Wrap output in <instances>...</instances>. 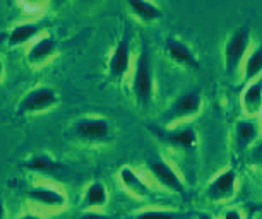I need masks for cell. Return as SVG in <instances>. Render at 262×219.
I'll list each match as a JSON object with an SVG mask.
<instances>
[{
    "label": "cell",
    "instance_id": "603a6c76",
    "mask_svg": "<svg viewBox=\"0 0 262 219\" xmlns=\"http://www.w3.org/2000/svg\"><path fill=\"white\" fill-rule=\"evenodd\" d=\"M223 219H244V216H242V212L238 209H228V211L223 214Z\"/></svg>",
    "mask_w": 262,
    "mask_h": 219
},
{
    "label": "cell",
    "instance_id": "5bb4252c",
    "mask_svg": "<svg viewBox=\"0 0 262 219\" xmlns=\"http://www.w3.org/2000/svg\"><path fill=\"white\" fill-rule=\"evenodd\" d=\"M240 104L249 118H257L262 112V79L252 81L245 86L240 96Z\"/></svg>",
    "mask_w": 262,
    "mask_h": 219
},
{
    "label": "cell",
    "instance_id": "e0dca14e",
    "mask_svg": "<svg viewBox=\"0 0 262 219\" xmlns=\"http://www.w3.org/2000/svg\"><path fill=\"white\" fill-rule=\"evenodd\" d=\"M260 136L259 123L254 118H245V120L236 122L235 125V146L238 151H245L254 144Z\"/></svg>",
    "mask_w": 262,
    "mask_h": 219
},
{
    "label": "cell",
    "instance_id": "ffe728a7",
    "mask_svg": "<svg viewBox=\"0 0 262 219\" xmlns=\"http://www.w3.org/2000/svg\"><path fill=\"white\" fill-rule=\"evenodd\" d=\"M260 74H262V43L257 45V47L252 50V53L245 58L242 81L245 84H249L252 81H255Z\"/></svg>",
    "mask_w": 262,
    "mask_h": 219
},
{
    "label": "cell",
    "instance_id": "3957f363",
    "mask_svg": "<svg viewBox=\"0 0 262 219\" xmlns=\"http://www.w3.org/2000/svg\"><path fill=\"white\" fill-rule=\"evenodd\" d=\"M252 31L250 28L244 24V26L235 28L226 38L223 47V72L226 77H233L242 65V62L247 58L250 48Z\"/></svg>",
    "mask_w": 262,
    "mask_h": 219
},
{
    "label": "cell",
    "instance_id": "484cf974",
    "mask_svg": "<svg viewBox=\"0 0 262 219\" xmlns=\"http://www.w3.org/2000/svg\"><path fill=\"white\" fill-rule=\"evenodd\" d=\"M4 72H6V69H4V62H2V58H0V81L4 79Z\"/></svg>",
    "mask_w": 262,
    "mask_h": 219
},
{
    "label": "cell",
    "instance_id": "5b68a950",
    "mask_svg": "<svg viewBox=\"0 0 262 219\" xmlns=\"http://www.w3.org/2000/svg\"><path fill=\"white\" fill-rule=\"evenodd\" d=\"M60 101L57 89L52 86H36L24 94L21 101L17 103L16 113L17 117H29V115H38V113L48 112L53 106H57Z\"/></svg>",
    "mask_w": 262,
    "mask_h": 219
},
{
    "label": "cell",
    "instance_id": "7402d4cb",
    "mask_svg": "<svg viewBox=\"0 0 262 219\" xmlns=\"http://www.w3.org/2000/svg\"><path fill=\"white\" fill-rule=\"evenodd\" d=\"M79 219H117L113 216H108V214H103L100 211H84Z\"/></svg>",
    "mask_w": 262,
    "mask_h": 219
},
{
    "label": "cell",
    "instance_id": "ac0fdd59",
    "mask_svg": "<svg viewBox=\"0 0 262 219\" xmlns=\"http://www.w3.org/2000/svg\"><path fill=\"white\" fill-rule=\"evenodd\" d=\"M127 7L137 21H141L144 24L158 23L163 17L160 6H156L155 2H147V0H130V2L127 4Z\"/></svg>",
    "mask_w": 262,
    "mask_h": 219
},
{
    "label": "cell",
    "instance_id": "9c48e42d",
    "mask_svg": "<svg viewBox=\"0 0 262 219\" xmlns=\"http://www.w3.org/2000/svg\"><path fill=\"white\" fill-rule=\"evenodd\" d=\"M26 199L36 206L48 209V211H58L67 207V195L62 188L53 185H36L26 192Z\"/></svg>",
    "mask_w": 262,
    "mask_h": 219
},
{
    "label": "cell",
    "instance_id": "d4e9b609",
    "mask_svg": "<svg viewBox=\"0 0 262 219\" xmlns=\"http://www.w3.org/2000/svg\"><path fill=\"white\" fill-rule=\"evenodd\" d=\"M6 217V206H4V202L0 201V219Z\"/></svg>",
    "mask_w": 262,
    "mask_h": 219
},
{
    "label": "cell",
    "instance_id": "cb8c5ba5",
    "mask_svg": "<svg viewBox=\"0 0 262 219\" xmlns=\"http://www.w3.org/2000/svg\"><path fill=\"white\" fill-rule=\"evenodd\" d=\"M19 219H41V217L36 216V214H24V216H21Z\"/></svg>",
    "mask_w": 262,
    "mask_h": 219
},
{
    "label": "cell",
    "instance_id": "ba28073f",
    "mask_svg": "<svg viewBox=\"0 0 262 219\" xmlns=\"http://www.w3.org/2000/svg\"><path fill=\"white\" fill-rule=\"evenodd\" d=\"M146 168L149 171V175L160 183V187H163L168 192L173 193H185V183L180 178V175L177 173L173 168L168 164L165 159L155 158L149 159L146 163Z\"/></svg>",
    "mask_w": 262,
    "mask_h": 219
},
{
    "label": "cell",
    "instance_id": "9a60e30c",
    "mask_svg": "<svg viewBox=\"0 0 262 219\" xmlns=\"http://www.w3.org/2000/svg\"><path fill=\"white\" fill-rule=\"evenodd\" d=\"M110 201V192L108 187L100 180H93L88 183L82 193V206L86 211H98L103 209Z\"/></svg>",
    "mask_w": 262,
    "mask_h": 219
},
{
    "label": "cell",
    "instance_id": "d6986e66",
    "mask_svg": "<svg viewBox=\"0 0 262 219\" xmlns=\"http://www.w3.org/2000/svg\"><path fill=\"white\" fill-rule=\"evenodd\" d=\"M23 168H26L29 171H36V173H57L58 170H62L63 164L60 161H57L55 158H52L50 154H34L33 158H29L28 161L21 163Z\"/></svg>",
    "mask_w": 262,
    "mask_h": 219
},
{
    "label": "cell",
    "instance_id": "4fadbf2b",
    "mask_svg": "<svg viewBox=\"0 0 262 219\" xmlns=\"http://www.w3.org/2000/svg\"><path fill=\"white\" fill-rule=\"evenodd\" d=\"M43 26L38 23H19L12 26L6 34V43L9 47H23L33 39L41 36Z\"/></svg>",
    "mask_w": 262,
    "mask_h": 219
},
{
    "label": "cell",
    "instance_id": "7c38bea8",
    "mask_svg": "<svg viewBox=\"0 0 262 219\" xmlns=\"http://www.w3.org/2000/svg\"><path fill=\"white\" fill-rule=\"evenodd\" d=\"M165 53L171 58L175 63H179L180 67L189 69V71H199L201 62L197 58L189 45L175 36H166L165 39Z\"/></svg>",
    "mask_w": 262,
    "mask_h": 219
},
{
    "label": "cell",
    "instance_id": "7a4b0ae2",
    "mask_svg": "<svg viewBox=\"0 0 262 219\" xmlns=\"http://www.w3.org/2000/svg\"><path fill=\"white\" fill-rule=\"evenodd\" d=\"M202 104H204V99H202L201 89L199 87L189 89V91L179 94L170 103V106L161 113L160 125L166 128L182 125L184 122L199 115L202 112Z\"/></svg>",
    "mask_w": 262,
    "mask_h": 219
},
{
    "label": "cell",
    "instance_id": "44dd1931",
    "mask_svg": "<svg viewBox=\"0 0 262 219\" xmlns=\"http://www.w3.org/2000/svg\"><path fill=\"white\" fill-rule=\"evenodd\" d=\"M187 214L179 211H168V209H144L137 212L134 219H185Z\"/></svg>",
    "mask_w": 262,
    "mask_h": 219
},
{
    "label": "cell",
    "instance_id": "52a82bcc",
    "mask_svg": "<svg viewBox=\"0 0 262 219\" xmlns=\"http://www.w3.org/2000/svg\"><path fill=\"white\" fill-rule=\"evenodd\" d=\"M149 132L163 144L179 149H194L197 146V132L192 125H177V127H161L147 125Z\"/></svg>",
    "mask_w": 262,
    "mask_h": 219
},
{
    "label": "cell",
    "instance_id": "83f0119b",
    "mask_svg": "<svg viewBox=\"0 0 262 219\" xmlns=\"http://www.w3.org/2000/svg\"><path fill=\"white\" fill-rule=\"evenodd\" d=\"M257 123H259V128H260V132H262V112H260V115L257 117Z\"/></svg>",
    "mask_w": 262,
    "mask_h": 219
},
{
    "label": "cell",
    "instance_id": "8fae6325",
    "mask_svg": "<svg viewBox=\"0 0 262 219\" xmlns=\"http://www.w3.org/2000/svg\"><path fill=\"white\" fill-rule=\"evenodd\" d=\"M58 53V41L52 34H41L31 43L26 53V62L31 67H43Z\"/></svg>",
    "mask_w": 262,
    "mask_h": 219
},
{
    "label": "cell",
    "instance_id": "277c9868",
    "mask_svg": "<svg viewBox=\"0 0 262 219\" xmlns=\"http://www.w3.org/2000/svg\"><path fill=\"white\" fill-rule=\"evenodd\" d=\"M76 139L90 144H105L113 139V125L105 117H81L72 123Z\"/></svg>",
    "mask_w": 262,
    "mask_h": 219
},
{
    "label": "cell",
    "instance_id": "4316f807",
    "mask_svg": "<svg viewBox=\"0 0 262 219\" xmlns=\"http://www.w3.org/2000/svg\"><path fill=\"white\" fill-rule=\"evenodd\" d=\"M197 219H212L209 214H199V216H197Z\"/></svg>",
    "mask_w": 262,
    "mask_h": 219
},
{
    "label": "cell",
    "instance_id": "8992f818",
    "mask_svg": "<svg viewBox=\"0 0 262 219\" xmlns=\"http://www.w3.org/2000/svg\"><path fill=\"white\" fill-rule=\"evenodd\" d=\"M132 60V31L125 28L122 38L118 39L115 48L112 50L106 63V74L112 82H122L130 69Z\"/></svg>",
    "mask_w": 262,
    "mask_h": 219
},
{
    "label": "cell",
    "instance_id": "6da1fadb",
    "mask_svg": "<svg viewBox=\"0 0 262 219\" xmlns=\"http://www.w3.org/2000/svg\"><path fill=\"white\" fill-rule=\"evenodd\" d=\"M132 96H134L137 106L141 110H147L151 106L152 98H155V74H152L151 53L147 45L144 43L134 63V72H132Z\"/></svg>",
    "mask_w": 262,
    "mask_h": 219
},
{
    "label": "cell",
    "instance_id": "2e32d148",
    "mask_svg": "<svg viewBox=\"0 0 262 219\" xmlns=\"http://www.w3.org/2000/svg\"><path fill=\"white\" fill-rule=\"evenodd\" d=\"M118 180H120L122 187L130 193L132 197L137 199H147L151 195L149 187L146 185V182L132 170L130 166H122L118 170Z\"/></svg>",
    "mask_w": 262,
    "mask_h": 219
},
{
    "label": "cell",
    "instance_id": "30bf717a",
    "mask_svg": "<svg viewBox=\"0 0 262 219\" xmlns=\"http://www.w3.org/2000/svg\"><path fill=\"white\" fill-rule=\"evenodd\" d=\"M236 193V171L225 170L212 178L206 187V199L211 202H226Z\"/></svg>",
    "mask_w": 262,
    "mask_h": 219
}]
</instances>
